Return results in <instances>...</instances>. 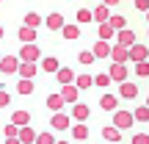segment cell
I'll return each instance as SVG.
<instances>
[{
	"mask_svg": "<svg viewBox=\"0 0 149 144\" xmlns=\"http://www.w3.org/2000/svg\"><path fill=\"white\" fill-rule=\"evenodd\" d=\"M39 55H42V53H39L36 44H25V47L19 50V64H36Z\"/></svg>",
	"mask_w": 149,
	"mask_h": 144,
	"instance_id": "obj_1",
	"label": "cell"
},
{
	"mask_svg": "<svg viewBox=\"0 0 149 144\" xmlns=\"http://www.w3.org/2000/svg\"><path fill=\"white\" fill-rule=\"evenodd\" d=\"M0 72L3 75L19 72V55H3V58H0Z\"/></svg>",
	"mask_w": 149,
	"mask_h": 144,
	"instance_id": "obj_2",
	"label": "cell"
},
{
	"mask_svg": "<svg viewBox=\"0 0 149 144\" xmlns=\"http://www.w3.org/2000/svg\"><path fill=\"white\" fill-rule=\"evenodd\" d=\"M133 114L130 111H116L113 114V128H119V130H124V128H130V125H133Z\"/></svg>",
	"mask_w": 149,
	"mask_h": 144,
	"instance_id": "obj_3",
	"label": "cell"
},
{
	"mask_svg": "<svg viewBox=\"0 0 149 144\" xmlns=\"http://www.w3.org/2000/svg\"><path fill=\"white\" fill-rule=\"evenodd\" d=\"M50 125H53V130H69L72 119H69V114H53Z\"/></svg>",
	"mask_w": 149,
	"mask_h": 144,
	"instance_id": "obj_4",
	"label": "cell"
},
{
	"mask_svg": "<svg viewBox=\"0 0 149 144\" xmlns=\"http://www.w3.org/2000/svg\"><path fill=\"white\" fill-rule=\"evenodd\" d=\"M44 25H47L50 31H64V17H61L58 11H53V14L44 20Z\"/></svg>",
	"mask_w": 149,
	"mask_h": 144,
	"instance_id": "obj_5",
	"label": "cell"
},
{
	"mask_svg": "<svg viewBox=\"0 0 149 144\" xmlns=\"http://www.w3.org/2000/svg\"><path fill=\"white\" fill-rule=\"evenodd\" d=\"M72 117H74V119H77V122H80V125H83V122H86V119H88V117H91V108H88V105H83V103H77V105H74V108H72Z\"/></svg>",
	"mask_w": 149,
	"mask_h": 144,
	"instance_id": "obj_6",
	"label": "cell"
},
{
	"mask_svg": "<svg viewBox=\"0 0 149 144\" xmlns=\"http://www.w3.org/2000/svg\"><path fill=\"white\" fill-rule=\"evenodd\" d=\"M77 94H80V89H77L74 83L61 89V97H64V103H74V105H77Z\"/></svg>",
	"mask_w": 149,
	"mask_h": 144,
	"instance_id": "obj_7",
	"label": "cell"
},
{
	"mask_svg": "<svg viewBox=\"0 0 149 144\" xmlns=\"http://www.w3.org/2000/svg\"><path fill=\"white\" fill-rule=\"evenodd\" d=\"M36 136H39V133L28 125V128H19V136H17V139H19L22 144H36Z\"/></svg>",
	"mask_w": 149,
	"mask_h": 144,
	"instance_id": "obj_8",
	"label": "cell"
},
{
	"mask_svg": "<svg viewBox=\"0 0 149 144\" xmlns=\"http://www.w3.org/2000/svg\"><path fill=\"white\" fill-rule=\"evenodd\" d=\"M108 75H111V80H119V83H124V80H127V67H124V64H113Z\"/></svg>",
	"mask_w": 149,
	"mask_h": 144,
	"instance_id": "obj_9",
	"label": "cell"
},
{
	"mask_svg": "<svg viewBox=\"0 0 149 144\" xmlns=\"http://www.w3.org/2000/svg\"><path fill=\"white\" fill-rule=\"evenodd\" d=\"M55 78H58V83H61V86H72V80H74V72L69 70V67H61V70L55 72Z\"/></svg>",
	"mask_w": 149,
	"mask_h": 144,
	"instance_id": "obj_10",
	"label": "cell"
},
{
	"mask_svg": "<svg viewBox=\"0 0 149 144\" xmlns=\"http://www.w3.org/2000/svg\"><path fill=\"white\" fill-rule=\"evenodd\" d=\"M28 122H31V114L28 111H14L11 114V125H17V128H28Z\"/></svg>",
	"mask_w": 149,
	"mask_h": 144,
	"instance_id": "obj_11",
	"label": "cell"
},
{
	"mask_svg": "<svg viewBox=\"0 0 149 144\" xmlns=\"http://www.w3.org/2000/svg\"><path fill=\"white\" fill-rule=\"evenodd\" d=\"M111 44H108V42H102V39H100V42H97L94 44V50H91V53H94V58H108V55H111Z\"/></svg>",
	"mask_w": 149,
	"mask_h": 144,
	"instance_id": "obj_12",
	"label": "cell"
},
{
	"mask_svg": "<svg viewBox=\"0 0 149 144\" xmlns=\"http://www.w3.org/2000/svg\"><path fill=\"white\" fill-rule=\"evenodd\" d=\"M119 94H122L124 100H133V97L138 94V86H135V83H127V80H124V83L119 86Z\"/></svg>",
	"mask_w": 149,
	"mask_h": 144,
	"instance_id": "obj_13",
	"label": "cell"
},
{
	"mask_svg": "<svg viewBox=\"0 0 149 144\" xmlns=\"http://www.w3.org/2000/svg\"><path fill=\"white\" fill-rule=\"evenodd\" d=\"M130 61H135V64L146 61V47H141V44H133V47H130Z\"/></svg>",
	"mask_w": 149,
	"mask_h": 144,
	"instance_id": "obj_14",
	"label": "cell"
},
{
	"mask_svg": "<svg viewBox=\"0 0 149 144\" xmlns=\"http://www.w3.org/2000/svg\"><path fill=\"white\" fill-rule=\"evenodd\" d=\"M47 108L53 114H61V108H64V97H61V94H50L47 97Z\"/></svg>",
	"mask_w": 149,
	"mask_h": 144,
	"instance_id": "obj_15",
	"label": "cell"
},
{
	"mask_svg": "<svg viewBox=\"0 0 149 144\" xmlns=\"http://www.w3.org/2000/svg\"><path fill=\"white\" fill-rule=\"evenodd\" d=\"M36 72H39V67H36V64H19V75H22V80H33V78H36Z\"/></svg>",
	"mask_w": 149,
	"mask_h": 144,
	"instance_id": "obj_16",
	"label": "cell"
},
{
	"mask_svg": "<svg viewBox=\"0 0 149 144\" xmlns=\"http://www.w3.org/2000/svg\"><path fill=\"white\" fill-rule=\"evenodd\" d=\"M116 105H119V100L113 94H102V100H100V108H102V111H116Z\"/></svg>",
	"mask_w": 149,
	"mask_h": 144,
	"instance_id": "obj_17",
	"label": "cell"
},
{
	"mask_svg": "<svg viewBox=\"0 0 149 144\" xmlns=\"http://www.w3.org/2000/svg\"><path fill=\"white\" fill-rule=\"evenodd\" d=\"M102 139H105V141H119V139H122V130L105 125V128H102Z\"/></svg>",
	"mask_w": 149,
	"mask_h": 144,
	"instance_id": "obj_18",
	"label": "cell"
},
{
	"mask_svg": "<svg viewBox=\"0 0 149 144\" xmlns=\"http://www.w3.org/2000/svg\"><path fill=\"white\" fill-rule=\"evenodd\" d=\"M127 44H135V33L133 31H119V47H127Z\"/></svg>",
	"mask_w": 149,
	"mask_h": 144,
	"instance_id": "obj_19",
	"label": "cell"
},
{
	"mask_svg": "<svg viewBox=\"0 0 149 144\" xmlns=\"http://www.w3.org/2000/svg\"><path fill=\"white\" fill-rule=\"evenodd\" d=\"M19 42L33 44V42H36V31H33V28H25V25H22V28H19Z\"/></svg>",
	"mask_w": 149,
	"mask_h": 144,
	"instance_id": "obj_20",
	"label": "cell"
},
{
	"mask_svg": "<svg viewBox=\"0 0 149 144\" xmlns=\"http://www.w3.org/2000/svg\"><path fill=\"white\" fill-rule=\"evenodd\" d=\"M42 70H44V72H58L61 64H58V58H55V55H47V58L42 61Z\"/></svg>",
	"mask_w": 149,
	"mask_h": 144,
	"instance_id": "obj_21",
	"label": "cell"
},
{
	"mask_svg": "<svg viewBox=\"0 0 149 144\" xmlns=\"http://www.w3.org/2000/svg\"><path fill=\"white\" fill-rule=\"evenodd\" d=\"M74 86H77L80 91H86L88 86H94V78H91V75H80V78H74Z\"/></svg>",
	"mask_w": 149,
	"mask_h": 144,
	"instance_id": "obj_22",
	"label": "cell"
},
{
	"mask_svg": "<svg viewBox=\"0 0 149 144\" xmlns=\"http://www.w3.org/2000/svg\"><path fill=\"white\" fill-rule=\"evenodd\" d=\"M111 53H113V61H116V64H124V61L130 58V50H124V47H113Z\"/></svg>",
	"mask_w": 149,
	"mask_h": 144,
	"instance_id": "obj_23",
	"label": "cell"
},
{
	"mask_svg": "<svg viewBox=\"0 0 149 144\" xmlns=\"http://www.w3.org/2000/svg\"><path fill=\"white\" fill-rule=\"evenodd\" d=\"M39 25H42V17H39L36 11H31V14H25V28H33V31H36Z\"/></svg>",
	"mask_w": 149,
	"mask_h": 144,
	"instance_id": "obj_24",
	"label": "cell"
},
{
	"mask_svg": "<svg viewBox=\"0 0 149 144\" xmlns=\"http://www.w3.org/2000/svg\"><path fill=\"white\" fill-rule=\"evenodd\" d=\"M108 25H111L113 31L119 33V31H124V25H127V20H124V17H119V14H116V17H111V20H108Z\"/></svg>",
	"mask_w": 149,
	"mask_h": 144,
	"instance_id": "obj_25",
	"label": "cell"
},
{
	"mask_svg": "<svg viewBox=\"0 0 149 144\" xmlns=\"http://www.w3.org/2000/svg\"><path fill=\"white\" fill-rule=\"evenodd\" d=\"M72 136L77 141H86V139H88V128H86V125H74V128H72Z\"/></svg>",
	"mask_w": 149,
	"mask_h": 144,
	"instance_id": "obj_26",
	"label": "cell"
},
{
	"mask_svg": "<svg viewBox=\"0 0 149 144\" xmlns=\"http://www.w3.org/2000/svg\"><path fill=\"white\" fill-rule=\"evenodd\" d=\"M94 20H97V22H102V25L111 20V14H108V6H100V8H94Z\"/></svg>",
	"mask_w": 149,
	"mask_h": 144,
	"instance_id": "obj_27",
	"label": "cell"
},
{
	"mask_svg": "<svg viewBox=\"0 0 149 144\" xmlns=\"http://www.w3.org/2000/svg\"><path fill=\"white\" fill-rule=\"evenodd\" d=\"M17 91H19V94H33V80H22V78H19Z\"/></svg>",
	"mask_w": 149,
	"mask_h": 144,
	"instance_id": "obj_28",
	"label": "cell"
},
{
	"mask_svg": "<svg viewBox=\"0 0 149 144\" xmlns=\"http://www.w3.org/2000/svg\"><path fill=\"white\" fill-rule=\"evenodd\" d=\"M61 33H64V39H77L80 36V28L77 25H64V31H61Z\"/></svg>",
	"mask_w": 149,
	"mask_h": 144,
	"instance_id": "obj_29",
	"label": "cell"
},
{
	"mask_svg": "<svg viewBox=\"0 0 149 144\" xmlns=\"http://www.w3.org/2000/svg\"><path fill=\"white\" fill-rule=\"evenodd\" d=\"M91 20H94V11H88V8H80L77 11V22H80V25H86V22H91Z\"/></svg>",
	"mask_w": 149,
	"mask_h": 144,
	"instance_id": "obj_30",
	"label": "cell"
},
{
	"mask_svg": "<svg viewBox=\"0 0 149 144\" xmlns=\"http://www.w3.org/2000/svg\"><path fill=\"white\" fill-rule=\"evenodd\" d=\"M113 33H116V31H113V28L108 25V22H105V25H100V39H102V42H108V39H113Z\"/></svg>",
	"mask_w": 149,
	"mask_h": 144,
	"instance_id": "obj_31",
	"label": "cell"
},
{
	"mask_svg": "<svg viewBox=\"0 0 149 144\" xmlns=\"http://www.w3.org/2000/svg\"><path fill=\"white\" fill-rule=\"evenodd\" d=\"M3 133H6V139H17V136H19V128H17V125H6V128H3Z\"/></svg>",
	"mask_w": 149,
	"mask_h": 144,
	"instance_id": "obj_32",
	"label": "cell"
},
{
	"mask_svg": "<svg viewBox=\"0 0 149 144\" xmlns=\"http://www.w3.org/2000/svg\"><path fill=\"white\" fill-rule=\"evenodd\" d=\"M108 83H111V75H108V72H102V75H97V78H94V86H100V89H105Z\"/></svg>",
	"mask_w": 149,
	"mask_h": 144,
	"instance_id": "obj_33",
	"label": "cell"
},
{
	"mask_svg": "<svg viewBox=\"0 0 149 144\" xmlns=\"http://www.w3.org/2000/svg\"><path fill=\"white\" fill-rule=\"evenodd\" d=\"M135 119H138V122H149V108L146 105L135 108Z\"/></svg>",
	"mask_w": 149,
	"mask_h": 144,
	"instance_id": "obj_34",
	"label": "cell"
},
{
	"mask_svg": "<svg viewBox=\"0 0 149 144\" xmlns=\"http://www.w3.org/2000/svg\"><path fill=\"white\" fill-rule=\"evenodd\" d=\"M36 144H55V136L53 133H39L36 136Z\"/></svg>",
	"mask_w": 149,
	"mask_h": 144,
	"instance_id": "obj_35",
	"label": "cell"
},
{
	"mask_svg": "<svg viewBox=\"0 0 149 144\" xmlns=\"http://www.w3.org/2000/svg\"><path fill=\"white\" fill-rule=\"evenodd\" d=\"M77 61L80 64H91V61H94V53H91V50H83V53L77 55Z\"/></svg>",
	"mask_w": 149,
	"mask_h": 144,
	"instance_id": "obj_36",
	"label": "cell"
},
{
	"mask_svg": "<svg viewBox=\"0 0 149 144\" xmlns=\"http://www.w3.org/2000/svg\"><path fill=\"white\" fill-rule=\"evenodd\" d=\"M135 72H138L141 78H146V75H149V64H146V61H141V64H135Z\"/></svg>",
	"mask_w": 149,
	"mask_h": 144,
	"instance_id": "obj_37",
	"label": "cell"
},
{
	"mask_svg": "<svg viewBox=\"0 0 149 144\" xmlns=\"http://www.w3.org/2000/svg\"><path fill=\"white\" fill-rule=\"evenodd\" d=\"M8 103H11V94H8V91H3V89H0V108H6Z\"/></svg>",
	"mask_w": 149,
	"mask_h": 144,
	"instance_id": "obj_38",
	"label": "cell"
},
{
	"mask_svg": "<svg viewBox=\"0 0 149 144\" xmlns=\"http://www.w3.org/2000/svg\"><path fill=\"white\" fill-rule=\"evenodd\" d=\"M133 144H149V136H146V133H138V136L133 139Z\"/></svg>",
	"mask_w": 149,
	"mask_h": 144,
	"instance_id": "obj_39",
	"label": "cell"
},
{
	"mask_svg": "<svg viewBox=\"0 0 149 144\" xmlns=\"http://www.w3.org/2000/svg\"><path fill=\"white\" fill-rule=\"evenodd\" d=\"M135 8L138 11H149V0H135Z\"/></svg>",
	"mask_w": 149,
	"mask_h": 144,
	"instance_id": "obj_40",
	"label": "cell"
},
{
	"mask_svg": "<svg viewBox=\"0 0 149 144\" xmlns=\"http://www.w3.org/2000/svg\"><path fill=\"white\" fill-rule=\"evenodd\" d=\"M3 144H22V141H19V139H6Z\"/></svg>",
	"mask_w": 149,
	"mask_h": 144,
	"instance_id": "obj_41",
	"label": "cell"
},
{
	"mask_svg": "<svg viewBox=\"0 0 149 144\" xmlns=\"http://www.w3.org/2000/svg\"><path fill=\"white\" fill-rule=\"evenodd\" d=\"M119 0H102V6H116Z\"/></svg>",
	"mask_w": 149,
	"mask_h": 144,
	"instance_id": "obj_42",
	"label": "cell"
},
{
	"mask_svg": "<svg viewBox=\"0 0 149 144\" xmlns=\"http://www.w3.org/2000/svg\"><path fill=\"white\" fill-rule=\"evenodd\" d=\"M0 39H3V25H0Z\"/></svg>",
	"mask_w": 149,
	"mask_h": 144,
	"instance_id": "obj_43",
	"label": "cell"
},
{
	"mask_svg": "<svg viewBox=\"0 0 149 144\" xmlns=\"http://www.w3.org/2000/svg\"><path fill=\"white\" fill-rule=\"evenodd\" d=\"M55 144H69V141H55Z\"/></svg>",
	"mask_w": 149,
	"mask_h": 144,
	"instance_id": "obj_44",
	"label": "cell"
},
{
	"mask_svg": "<svg viewBox=\"0 0 149 144\" xmlns=\"http://www.w3.org/2000/svg\"><path fill=\"white\" fill-rule=\"evenodd\" d=\"M146 20H149V11H146Z\"/></svg>",
	"mask_w": 149,
	"mask_h": 144,
	"instance_id": "obj_45",
	"label": "cell"
},
{
	"mask_svg": "<svg viewBox=\"0 0 149 144\" xmlns=\"http://www.w3.org/2000/svg\"><path fill=\"white\" fill-rule=\"evenodd\" d=\"M146 108H149V100H146Z\"/></svg>",
	"mask_w": 149,
	"mask_h": 144,
	"instance_id": "obj_46",
	"label": "cell"
},
{
	"mask_svg": "<svg viewBox=\"0 0 149 144\" xmlns=\"http://www.w3.org/2000/svg\"><path fill=\"white\" fill-rule=\"evenodd\" d=\"M0 3H6V0H0Z\"/></svg>",
	"mask_w": 149,
	"mask_h": 144,
	"instance_id": "obj_47",
	"label": "cell"
},
{
	"mask_svg": "<svg viewBox=\"0 0 149 144\" xmlns=\"http://www.w3.org/2000/svg\"><path fill=\"white\" fill-rule=\"evenodd\" d=\"M0 58H3V55H0Z\"/></svg>",
	"mask_w": 149,
	"mask_h": 144,
	"instance_id": "obj_48",
	"label": "cell"
}]
</instances>
